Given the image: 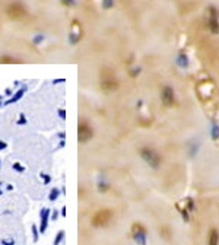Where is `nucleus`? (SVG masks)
<instances>
[{"label": "nucleus", "mask_w": 219, "mask_h": 245, "mask_svg": "<svg viewBox=\"0 0 219 245\" xmlns=\"http://www.w3.org/2000/svg\"><path fill=\"white\" fill-rule=\"evenodd\" d=\"M139 155H140V158H142L151 168H153V169L159 168V165L162 163V156L151 146L140 147V149H139Z\"/></svg>", "instance_id": "nucleus-1"}, {"label": "nucleus", "mask_w": 219, "mask_h": 245, "mask_svg": "<svg viewBox=\"0 0 219 245\" xmlns=\"http://www.w3.org/2000/svg\"><path fill=\"white\" fill-rule=\"evenodd\" d=\"M113 220V212L108 210V209H102V210H98L92 216V225L95 228H105L107 225H109V222Z\"/></svg>", "instance_id": "nucleus-2"}, {"label": "nucleus", "mask_w": 219, "mask_h": 245, "mask_svg": "<svg viewBox=\"0 0 219 245\" xmlns=\"http://www.w3.org/2000/svg\"><path fill=\"white\" fill-rule=\"evenodd\" d=\"M93 137V129L88 121H82L77 124V140L79 143H88Z\"/></svg>", "instance_id": "nucleus-3"}, {"label": "nucleus", "mask_w": 219, "mask_h": 245, "mask_svg": "<svg viewBox=\"0 0 219 245\" xmlns=\"http://www.w3.org/2000/svg\"><path fill=\"white\" fill-rule=\"evenodd\" d=\"M177 102V96H175V90L172 89L169 85H164L161 89V104L167 108L175 105Z\"/></svg>", "instance_id": "nucleus-4"}, {"label": "nucleus", "mask_w": 219, "mask_h": 245, "mask_svg": "<svg viewBox=\"0 0 219 245\" xmlns=\"http://www.w3.org/2000/svg\"><path fill=\"white\" fill-rule=\"evenodd\" d=\"M118 88V82L114 76H101V89L105 92H113Z\"/></svg>", "instance_id": "nucleus-5"}, {"label": "nucleus", "mask_w": 219, "mask_h": 245, "mask_svg": "<svg viewBox=\"0 0 219 245\" xmlns=\"http://www.w3.org/2000/svg\"><path fill=\"white\" fill-rule=\"evenodd\" d=\"M48 217H50V209H42L41 222H40V234H45L47 225H48Z\"/></svg>", "instance_id": "nucleus-6"}, {"label": "nucleus", "mask_w": 219, "mask_h": 245, "mask_svg": "<svg viewBox=\"0 0 219 245\" xmlns=\"http://www.w3.org/2000/svg\"><path fill=\"white\" fill-rule=\"evenodd\" d=\"M208 245H219V232L216 229H211L208 234Z\"/></svg>", "instance_id": "nucleus-7"}, {"label": "nucleus", "mask_w": 219, "mask_h": 245, "mask_svg": "<svg viewBox=\"0 0 219 245\" xmlns=\"http://www.w3.org/2000/svg\"><path fill=\"white\" fill-rule=\"evenodd\" d=\"M25 90H26V88H25V86H24V89H19V90H18V92H16V93H15V95L12 96V98H9L8 101L5 102V105H9V104H15V102H18L19 99H22V96H24V93H25Z\"/></svg>", "instance_id": "nucleus-8"}, {"label": "nucleus", "mask_w": 219, "mask_h": 245, "mask_svg": "<svg viewBox=\"0 0 219 245\" xmlns=\"http://www.w3.org/2000/svg\"><path fill=\"white\" fill-rule=\"evenodd\" d=\"M12 168H13V171H15V172H19V174L25 172V166H24V165H21L19 162H15L13 165H12Z\"/></svg>", "instance_id": "nucleus-9"}, {"label": "nucleus", "mask_w": 219, "mask_h": 245, "mask_svg": "<svg viewBox=\"0 0 219 245\" xmlns=\"http://www.w3.org/2000/svg\"><path fill=\"white\" fill-rule=\"evenodd\" d=\"M57 197H59V190H57V188H53V190L50 191L48 198H50L51 201H54V200H57Z\"/></svg>", "instance_id": "nucleus-10"}, {"label": "nucleus", "mask_w": 219, "mask_h": 245, "mask_svg": "<svg viewBox=\"0 0 219 245\" xmlns=\"http://www.w3.org/2000/svg\"><path fill=\"white\" fill-rule=\"evenodd\" d=\"M18 124L19 126H25L26 122H28V120H26V117H25V114H19V117H18Z\"/></svg>", "instance_id": "nucleus-11"}, {"label": "nucleus", "mask_w": 219, "mask_h": 245, "mask_svg": "<svg viewBox=\"0 0 219 245\" xmlns=\"http://www.w3.org/2000/svg\"><path fill=\"white\" fill-rule=\"evenodd\" d=\"M2 245H15V239L13 238H3L2 239Z\"/></svg>", "instance_id": "nucleus-12"}, {"label": "nucleus", "mask_w": 219, "mask_h": 245, "mask_svg": "<svg viewBox=\"0 0 219 245\" xmlns=\"http://www.w3.org/2000/svg\"><path fill=\"white\" fill-rule=\"evenodd\" d=\"M63 237H64V232H63V230H60L59 234H57V237H56V239H54V245H59L60 242H61Z\"/></svg>", "instance_id": "nucleus-13"}, {"label": "nucleus", "mask_w": 219, "mask_h": 245, "mask_svg": "<svg viewBox=\"0 0 219 245\" xmlns=\"http://www.w3.org/2000/svg\"><path fill=\"white\" fill-rule=\"evenodd\" d=\"M31 230H32V235H34V241L37 242L38 241V234H40V229L37 228L35 225H32V228H31Z\"/></svg>", "instance_id": "nucleus-14"}, {"label": "nucleus", "mask_w": 219, "mask_h": 245, "mask_svg": "<svg viewBox=\"0 0 219 245\" xmlns=\"http://www.w3.org/2000/svg\"><path fill=\"white\" fill-rule=\"evenodd\" d=\"M40 177L42 178L44 184H50V181H51V177H50V175H47V174H40Z\"/></svg>", "instance_id": "nucleus-15"}, {"label": "nucleus", "mask_w": 219, "mask_h": 245, "mask_svg": "<svg viewBox=\"0 0 219 245\" xmlns=\"http://www.w3.org/2000/svg\"><path fill=\"white\" fill-rule=\"evenodd\" d=\"M6 147H8V143L5 140H0V150H5Z\"/></svg>", "instance_id": "nucleus-16"}, {"label": "nucleus", "mask_w": 219, "mask_h": 245, "mask_svg": "<svg viewBox=\"0 0 219 245\" xmlns=\"http://www.w3.org/2000/svg\"><path fill=\"white\" fill-rule=\"evenodd\" d=\"M59 115L61 117V118H64V117H66V113H64V109H60V111H59Z\"/></svg>", "instance_id": "nucleus-17"}, {"label": "nucleus", "mask_w": 219, "mask_h": 245, "mask_svg": "<svg viewBox=\"0 0 219 245\" xmlns=\"http://www.w3.org/2000/svg\"><path fill=\"white\" fill-rule=\"evenodd\" d=\"M57 216H59V213H57V210H54L53 214H51V217H53V219H57Z\"/></svg>", "instance_id": "nucleus-18"}, {"label": "nucleus", "mask_w": 219, "mask_h": 245, "mask_svg": "<svg viewBox=\"0 0 219 245\" xmlns=\"http://www.w3.org/2000/svg\"><path fill=\"white\" fill-rule=\"evenodd\" d=\"M6 190H8V191H12V190H13V185H12V184H8V185H6Z\"/></svg>", "instance_id": "nucleus-19"}, {"label": "nucleus", "mask_w": 219, "mask_h": 245, "mask_svg": "<svg viewBox=\"0 0 219 245\" xmlns=\"http://www.w3.org/2000/svg\"><path fill=\"white\" fill-rule=\"evenodd\" d=\"M5 93H6V95H9V96H10V95H12V90H10V89H6V90H5Z\"/></svg>", "instance_id": "nucleus-20"}, {"label": "nucleus", "mask_w": 219, "mask_h": 245, "mask_svg": "<svg viewBox=\"0 0 219 245\" xmlns=\"http://www.w3.org/2000/svg\"><path fill=\"white\" fill-rule=\"evenodd\" d=\"M2 194H3V190H2V188H0V196H2Z\"/></svg>", "instance_id": "nucleus-21"}, {"label": "nucleus", "mask_w": 219, "mask_h": 245, "mask_svg": "<svg viewBox=\"0 0 219 245\" xmlns=\"http://www.w3.org/2000/svg\"><path fill=\"white\" fill-rule=\"evenodd\" d=\"M2 98H3V96H2V95H0V101H2Z\"/></svg>", "instance_id": "nucleus-22"}, {"label": "nucleus", "mask_w": 219, "mask_h": 245, "mask_svg": "<svg viewBox=\"0 0 219 245\" xmlns=\"http://www.w3.org/2000/svg\"><path fill=\"white\" fill-rule=\"evenodd\" d=\"M0 168H2V162H0Z\"/></svg>", "instance_id": "nucleus-23"}, {"label": "nucleus", "mask_w": 219, "mask_h": 245, "mask_svg": "<svg viewBox=\"0 0 219 245\" xmlns=\"http://www.w3.org/2000/svg\"><path fill=\"white\" fill-rule=\"evenodd\" d=\"M0 185H2V182H0Z\"/></svg>", "instance_id": "nucleus-24"}]
</instances>
